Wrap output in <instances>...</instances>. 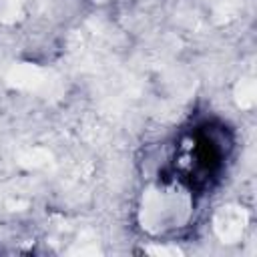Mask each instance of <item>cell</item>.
Listing matches in <instances>:
<instances>
[{"label": "cell", "instance_id": "obj_1", "mask_svg": "<svg viewBox=\"0 0 257 257\" xmlns=\"http://www.w3.org/2000/svg\"><path fill=\"white\" fill-rule=\"evenodd\" d=\"M179 145L181 147L175 151L173 159L177 179L187 183L191 189H207L221 173L233 141L225 126L205 122L187 135Z\"/></svg>", "mask_w": 257, "mask_h": 257}]
</instances>
